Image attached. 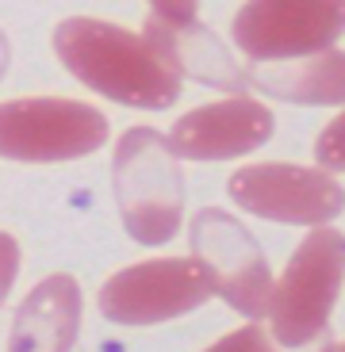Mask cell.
Returning a JSON list of instances; mask_svg holds the SVG:
<instances>
[{
  "mask_svg": "<svg viewBox=\"0 0 345 352\" xmlns=\"http://www.w3.org/2000/svg\"><path fill=\"white\" fill-rule=\"evenodd\" d=\"M81 329V287L73 276H46L27 302L19 307L16 326H12L8 349L35 352V349H73Z\"/></svg>",
  "mask_w": 345,
  "mask_h": 352,
  "instance_id": "obj_11",
  "label": "cell"
},
{
  "mask_svg": "<svg viewBox=\"0 0 345 352\" xmlns=\"http://www.w3.org/2000/svg\"><path fill=\"white\" fill-rule=\"evenodd\" d=\"M146 43L169 62V69L185 73V77L200 80V85L215 88H242L246 85V69H238V62L230 58V50L219 38L200 27L196 19H161L154 16L146 23Z\"/></svg>",
  "mask_w": 345,
  "mask_h": 352,
  "instance_id": "obj_10",
  "label": "cell"
},
{
  "mask_svg": "<svg viewBox=\"0 0 345 352\" xmlns=\"http://www.w3.org/2000/svg\"><path fill=\"white\" fill-rule=\"evenodd\" d=\"M54 50L81 85L127 107L165 111L180 92V77L146 38L104 19H65Z\"/></svg>",
  "mask_w": 345,
  "mask_h": 352,
  "instance_id": "obj_1",
  "label": "cell"
},
{
  "mask_svg": "<svg viewBox=\"0 0 345 352\" xmlns=\"http://www.w3.org/2000/svg\"><path fill=\"white\" fill-rule=\"evenodd\" d=\"M188 238H192L196 261L204 264L207 280H211V295H222L246 318L269 314V295H273L269 261L238 219L207 207L192 219Z\"/></svg>",
  "mask_w": 345,
  "mask_h": 352,
  "instance_id": "obj_6",
  "label": "cell"
},
{
  "mask_svg": "<svg viewBox=\"0 0 345 352\" xmlns=\"http://www.w3.org/2000/svg\"><path fill=\"white\" fill-rule=\"evenodd\" d=\"M161 19H196V0H150Z\"/></svg>",
  "mask_w": 345,
  "mask_h": 352,
  "instance_id": "obj_16",
  "label": "cell"
},
{
  "mask_svg": "<svg viewBox=\"0 0 345 352\" xmlns=\"http://www.w3.org/2000/svg\"><path fill=\"white\" fill-rule=\"evenodd\" d=\"M249 85H257L269 96H280L288 104H342L345 73L342 50L326 46L315 54H300V62H261L246 73Z\"/></svg>",
  "mask_w": 345,
  "mask_h": 352,
  "instance_id": "obj_12",
  "label": "cell"
},
{
  "mask_svg": "<svg viewBox=\"0 0 345 352\" xmlns=\"http://www.w3.org/2000/svg\"><path fill=\"white\" fill-rule=\"evenodd\" d=\"M107 142V119L77 100L31 96L0 104V157L70 161Z\"/></svg>",
  "mask_w": 345,
  "mask_h": 352,
  "instance_id": "obj_4",
  "label": "cell"
},
{
  "mask_svg": "<svg viewBox=\"0 0 345 352\" xmlns=\"http://www.w3.org/2000/svg\"><path fill=\"white\" fill-rule=\"evenodd\" d=\"M112 184L123 226L138 245H165L177 234L185 211V180L165 134L131 126L115 146Z\"/></svg>",
  "mask_w": 345,
  "mask_h": 352,
  "instance_id": "obj_2",
  "label": "cell"
},
{
  "mask_svg": "<svg viewBox=\"0 0 345 352\" xmlns=\"http://www.w3.org/2000/svg\"><path fill=\"white\" fill-rule=\"evenodd\" d=\"M4 69H8V38L0 35V77H4Z\"/></svg>",
  "mask_w": 345,
  "mask_h": 352,
  "instance_id": "obj_17",
  "label": "cell"
},
{
  "mask_svg": "<svg viewBox=\"0 0 345 352\" xmlns=\"http://www.w3.org/2000/svg\"><path fill=\"white\" fill-rule=\"evenodd\" d=\"M342 131H345V123L334 119L319 138V165L326 168V173H342V165H345L342 161Z\"/></svg>",
  "mask_w": 345,
  "mask_h": 352,
  "instance_id": "obj_13",
  "label": "cell"
},
{
  "mask_svg": "<svg viewBox=\"0 0 345 352\" xmlns=\"http://www.w3.org/2000/svg\"><path fill=\"white\" fill-rule=\"evenodd\" d=\"M16 272H19V245H16V238L0 234V302L8 299L12 283H16Z\"/></svg>",
  "mask_w": 345,
  "mask_h": 352,
  "instance_id": "obj_14",
  "label": "cell"
},
{
  "mask_svg": "<svg viewBox=\"0 0 345 352\" xmlns=\"http://www.w3.org/2000/svg\"><path fill=\"white\" fill-rule=\"evenodd\" d=\"M211 299V280L196 256H158L131 264L100 287V310L119 326L169 322Z\"/></svg>",
  "mask_w": 345,
  "mask_h": 352,
  "instance_id": "obj_5",
  "label": "cell"
},
{
  "mask_svg": "<svg viewBox=\"0 0 345 352\" xmlns=\"http://www.w3.org/2000/svg\"><path fill=\"white\" fill-rule=\"evenodd\" d=\"M345 0H249L234 16V43L253 62L326 50L342 35Z\"/></svg>",
  "mask_w": 345,
  "mask_h": 352,
  "instance_id": "obj_7",
  "label": "cell"
},
{
  "mask_svg": "<svg viewBox=\"0 0 345 352\" xmlns=\"http://www.w3.org/2000/svg\"><path fill=\"white\" fill-rule=\"evenodd\" d=\"M230 199L242 211L292 226H319L342 214V184L326 168L300 165H249L230 176Z\"/></svg>",
  "mask_w": 345,
  "mask_h": 352,
  "instance_id": "obj_8",
  "label": "cell"
},
{
  "mask_svg": "<svg viewBox=\"0 0 345 352\" xmlns=\"http://www.w3.org/2000/svg\"><path fill=\"white\" fill-rule=\"evenodd\" d=\"M342 230L319 222V230H311L307 241L292 253L269 295L273 337L280 344L300 349L326 329L330 310L342 295Z\"/></svg>",
  "mask_w": 345,
  "mask_h": 352,
  "instance_id": "obj_3",
  "label": "cell"
},
{
  "mask_svg": "<svg viewBox=\"0 0 345 352\" xmlns=\"http://www.w3.org/2000/svg\"><path fill=\"white\" fill-rule=\"evenodd\" d=\"M227 349H269V337L261 326H246V329L222 337V341L215 344V352H227Z\"/></svg>",
  "mask_w": 345,
  "mask_h": 352,
  "instance_id": "obj_15",
  "label": "cell"
},
{
  "mask_svg": "<svg viewBox=\"0 0 345 352\" xmlns=\"http://www.w3.org/2000/svg\"><path fill=\"white\" fill-rule=\"evenodd\" d=\"M273 126L276 123L269 107L238 92L230 100L188 111L185 119H177L165 142L185 161H227L265 146L273 138Z\"/></svg>",
  "mask_w": 345,
  "mask_h": 352,
  "instance_id": "obj_9",
  "label": "cell"
}]
</instances>
